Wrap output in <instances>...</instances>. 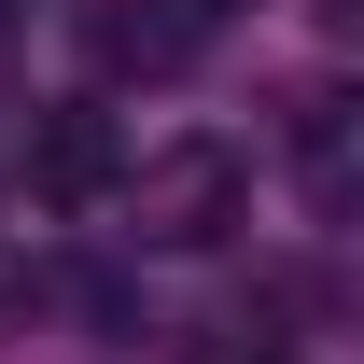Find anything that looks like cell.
I'll return each mask as SVG.
<instances>
[{"mask_svg":"<svg viewBox=\"0 0 364 364\" xmlns=\"http://www.w3.org/2000/svg\"><path fill=\"white\" fill-rule=\"evenodd\" d=\"M112 196H127V225L154 238V252H210V238L252 225V154H238V140H168V154H140Z\"/></svg>","mask_w":364,"mask_h":364,"instance_id":"1","label":"cell"},{"mask_svg":"<svg viewBox=\"0 0 364 364\" xmlns=\"http://www.w3.org/2000/svg\"><path fill=\"white\" fill-rule=\"evenodd\" d=\"M112 182H127V140H112V112H98V98H56L43 127H28V196H43V210H98Z\"/></svg>","mask_w":364,"mask_h":364,"instance_id":"2","label":"cell"},{"mask_svg":"<svg viewBox=\"0 0 364 364\" xmlns=\"http://www.w3.org/2000/svg\"><path fill=\"white\" fill-rule=\"evenodd\" d=\"M196 28H210V14H182V0H98V14H85V56L112 70V85H168L182 56H196Z\"/></svg>","mask_w":364,"mask_h":364,"instance_id":"3","label":"cell"},{"mask_svg":"<svg viewBox=\"0 0 364 364\" xmlns=\"http://www.w3.org/2000/svg\"><path fill=\"white\" fill-rule=\"evenodd\" d=\"M238 364H294V350H267V336H252V350H238Z\"/></svg>","mask_w":364,"mask_h":364,"instance_id":"4","label":"cell"},{"mask_svg":"<svg viewBox=\"0 0 364 364\" xmlns=\"http://www.w3.org/2000/svg\"><path fill=\"white\" fill-rule=\"evenodd\" d=\"M182 14H238V0H182Z\"/></svg>","mask_w":364,"mask_h":364,"instance_id":"5","label":"cell"}]
</instances>
